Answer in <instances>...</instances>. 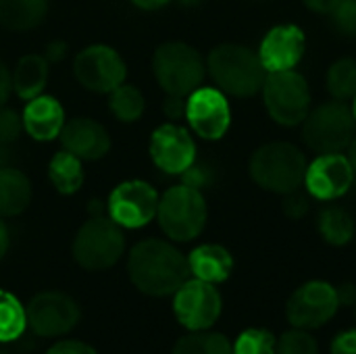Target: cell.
I'll return each mask as SVG.
<instances>
[{
    "label": "cell",
    "instance_id": "36",
    "mask_svg": "<svg viewBox=\"0 0 356 354\" xmlns=\"http://www.w3.org/2000/svg\"><path fill=\"white\" fill-rule=\"evenodd\" d=\"M46 354H98L92 346L83 344V342H75V340H67V342H58L54 344Z\"/></svg>",
    "mask_w": 356,
    "mask_h": 354
},
{
    "label": "cell",
    "instance_id": "37",
    "mask_svg": "<svg viewBox=\"0 0 356 354\" xmlns=\"http://www.w3.org/2000/svg\"><path fill=\"white\" fill-rule=\"evenodd\" d=\"M10 92H13V75L6 69V65L0 61V106H4V102L8 100Z\"/></svg>",
    "mask_w": 356,
    "mask_h": 354
},
{
    "label": "cell",
    "instance_id": "10",
    "mask_svg": "<svg viewBox=\"0 0 356 354\" xmlns=\"http://www.w3.org/2000/svg\"><path fill=\"white\" fill-rule=\"evenodd\" d=\"M73 71L77 81L98 94H111L125 81L127 67L121 54L104 44H94L83 48L73 63Z\"/></svg>",
    "mask_w": 356,
    "mask_h": 354
},
{
    "label": "cell",
    "instance_id": "5",
    "mask_svg": "<svg viewBox=\"0 0 356 354\" xmlns=\"http://www.w3.org/2000/svg\"><path fill=\"white\" fill-rule=\"evenodd\" d=\"M207 202L200 190L192 186H173L159 196L156 217L161 230L175 242L198 238L207 225Z\"/></svg>",
    "mask_w": 356,
    "mask_h": 354
},
{
    "label": "cell",
    "instance_id": "20",
    "mask_svg": "<svg viewBox=\"0 0 356 354\" xmlns=\"http://www.w3.org/2000/svg\"><path fill=\"white\" fill-rule=\"evenodd\" d=\"M190 275L209 284L225 282L234 271V257L227 248L219 244H202L194 248L188 257Z\"/></svg>",
    "mask_w": 356,
    "mask_h": 354
},
{
    "label": "cell",
    "instance_id": "46",
    "mask_svg": "<svg viewBox=\"0 0 356 354\" xmlns=\"http://www.w3.org/2000/svg\"><path fill=\"white\" fill-rule=\"evenodd\" d=\"M350 108H353V115H355V119H356V96L353 98V106H350Z\"/></svg>",
    "mask_w": 356,
    "mask_h": 354
},
{
    "label": "cell",
    "instance_id": "27",
    "mask_svg": "<svg viewBox=\"0 0 356 354\" xmlns=\"http://www.w3.org/2000/svg\"><path fill=\"white\" fill-rule=\"evenodd\" d=\"M108 106H111V113L123 121V123H131V121H138L144 113V96L142 92L136 88V86H129V83H121L119 88H115L111 94H108Z\"/></svg>",
    "mask_w": 356,
    "mask_h": 354
},
{
    "label": "cell",
    "instance_id": "18",
    "mask_svg": "<svg viewBox=\"0 0 356 354\" xmlns=\"http://www.w3.org/2000/svg\"><path fill=\"white\" fill-rule=\"evenodd\" d=\"M58 138L65 150H69L81 161H98L111 150V136L104 125L88 117H75L71 121H65Z\"/></svg>",
    "mask_w": 356,
    "mask_h": 354
},
{
    "label": "cell",
    "instance_id": "3",
    "mask_svg": "<svg viewBox=\"0 0 356 354\" xmlns=\"http://www.w3.org/2000/svg\"><path fill=\"white\" fill-rule=\"evenodd\" d=\"M307 159L305 154L288 142H269L261 146L250 159L252 179L269 192L290 194L296 192L305 182Z\"/></svg>",
    "mask_w": 356,
    "mask_h": 354
},
{
    "label": "cell",
    "instance_id": "2",
    "mask_svg": "<svg viewBox=\"0 0 356 354\" xmlns=\"http://www.w3.org/2000/svg\"><path fill=\"white\" fill-rule=\"evenodd\" d=\"M209 73L221 92L248 98L263 90L267 71L259 54L240 44H221L209 54Z\"/></svg>",
    "mask_w": 356,
    "mask_h": 354
},
{
    "label": "cell",
    "instance_id": "30",
    "mask_svg": "<svg viewBox=\"0 0 356 354\" xmlns=\"http://www.w3.org/2000/svg\"><path fill=\"white\" fill-rule=\"evenodd\" d=\"M277 340L269 330L250 328L234 342V354H275Z\"/></svg>",
    "mask_w": 356,
    "mask_h": 354
},
{
    "label": "cell",
    "instance_id": "14",
    "mask_svg": "<svg viewBox=\"0 0 356 354\" xmlns=\"http://www.w3.org/2000/svg\"><path fill=\"white\" fill-rule=\"evenodd\" d=\"M186 119L204 140H221L232 123V108L217 88H198L186 100Z\"/></svg>",
    "mask_w": 356,
    "mask_h": 354
},
{
    "label": "cell",
    "instance_id": "19",
    "mask_svg": "<svg viewBox=\"0 0 356 354\" xmlns=\"http://www.w3.org/2000/svg\"><path fill=\"white\" fill-rule=\"evenodd\" d=\"M23 129L40 142H48L60 136L63 125H65V111L60 102L52 96H35L27 100L23 108Z\"/></svg>",
    "mask_w": 356,
    "mask_h": 354
},
{
    "label": "cell",
    "instance_id": "39",
    "mask_svg": "<svg viewBox=\"0 0 356 354\" xmlns=\"http://www.w3.org/2000/svg\"><path fill=\"white\" fill-rule=\"evenodd\" d=\"M165 113H167L169 117H173V119L186 115V102H184V98H179V96H169V100L165 102Z\"/></svg>",
    "mask_w": 356,
    "mask_h": 354
},
{
    "label": "cell",
    "instance_id": "17",
    "mask_svg": "<svg viewBox=\"0 0 356 354\" xmlns=\"http://www.w3.org/2000/svg\"><path fill=\"white\" fill-rule=\"evenodd\" d=\"M305 46H307L305 31L298 25L292 23L275 25L273 29L267 31V35L261 42L259 48L261 65L265 67L267 73L294 69L305 54Z\"/></svg>",
    "mask_w": 356,
    "mask_h": 354
},
{
    "label": "cell",
    "instance_id": "1",
    "mask_svg": "<svg viewBox=\"0 0 356 354\" xmlns=\"http://www.w3.org/2000/svg\"><path fill=\"white\" fill-rule=\"evenodd\" d=\"M127 273L140 292L163 298L175 294L190 280V265L188 257H184L173 244L150 238L131 248Z\"/></svg>",
    "mask_w": 356,
    "mask_h": 354
},
{
    "label": "cell",
    "instance_id": "47",
    "mask_svg": "<svg viewBox=\"0 0 356 354\" xmlns=\"http://www.w3.org/2000/svg\"><path fill=\"white\" fill-rule=\"evenodd\" d=\"M355 315H356V303H355Z\"/></svg>",
    "mask_w": 356,
    "mask_h": 354
},
{
    "label": "cell",
    "instance_id": "21",
    "mask_svg": "<svg viewBox=\"0 0 356 354\" xmlns=\"http://www.w3.org/2000/svg\"><path fill=\"white\" fill-rule=\"evenodd\" d=\"M13 75V90L19 98L31 100L42 94L48 81V58L42 54H25L19 58Z\"/></svg>",
    "mask_w": 356,
    "mask_h": 354
},
{
    "label": "cell",
    "instance_id": "25",
    "mask_svg": "<svg viewBox=\"0 0 356 354\" xmlns=\"http://www.w3.org/2000/svg\"><path fill=\"white\" fill-rule=\"evenodd\" d=\"M173 354H234V344L217 332H190L173 346Z\"/></svg>",
    "mask_w": 356,
    "mask_h": 354
},
{
    "label": "cell",
    "instance_id": "9",
    "mask_svg": "<svg viewBox=\"0 0 356 354\" xmlns=\"http://www.w3.org/2000/svg\"><path fill=\"white\" fill-rule=\"evenodd\" d=\"M340 309L338 288L327 282L315 280L302 284L286 305V319L298 330H317L334 319Z\"/></svg>",
    "mask_w": 356,
    "mask_h": 354
},
{
    "label": "cell",
    "instance_id": "23",
    "mask_svg": "<svg viewBox=\"0 0 356 354\" xmlns=\"http://www.w3.org/2000/svg\"><path fill=\"white\" fill-rule=\"evenodd\" d=\"M48 0H0V23L13 31H27L42 23Z\"/></svg>",
    "mask_w": 356,
    "mask_h": 354
},
{
    "label": "cell",
    "instance_id": "43",
    "mask_svg": "<svg viewBox=\"0 0 356 354\" xmlns=\"http://www.w3.org/2000/svg\"><path fill=\"white\" fill-rule=\"evenodd\" d=\"M8 156H10V148H8V144H0V167H6Z\"/></svg>",
    "mask_w": 356,
    "mask_h": 354
},
{
    "label": "cell",
    "instance_id": "13",
    "mask_svg": "<svg viewBox=\"0 0 356 354\" xmlns=\"http://www.w3.org/2000/svg\"><path fill=\"white\" fill-rule=\"evenodd\" d=\"M27 325L42 338H54L71 332L79 321L77 303L63 292H42L25 309Z\"/></svg>",
    "mask_w": 356,
    "mask_h": 354
},
{
    "label": "cell",
    "instance_id": "44",
    "mask_svg": "<svg viewBox=\"0 0 356 354\" xmlns=\"http://www.w3.org/2000/svg\"><path fill=\"white\" fill-rule=\"evenodd\" d=\"M348 161H350V165H353L356 173V136L353 138V142L348 144Z\"/></svg>",
    "mask_w": 356,
    "mask_h": 354
},
{
    "label": "cell",
    "instance_id": "7",
    "mask_svg": "<svg viewBox=\"0 0 356 354\" xmlns=\"http://www.w3.org/2000/svg\"><path fill=\"white\" fill-rule=\"evenodd\" d=\"M355 127L353 108L346 106V102L332 100L323 102L315 111H309L302 121V140L311 150L319 154L340 152L353 142Z\"/></svg>",
    "mask_w": 356,
    "mask_h": 354
},
{
    "label": "cell",
    "instance_id": "33",
    "mask_svg": "<svg viewBox=\"0 0 356 354\" xmlns=\"http://www.w3.org/2000/svg\"><path fill=\"white\" fill-rule=\"evenodd\" d=\"M332 15H334L336 27L342 33L356 35V0H342Z\"/></svg>",
    "mask_w": 356,
    "mask_h": 354
},
{
    "label": "cell",
    "instance_id": "40",
    "mask_svg": "<svg viewBox=\"0 0 356 354\" xmlns=\"http://www.w3.org/2000/svg\"><path fill=\"white\" fill-rule=\"evenodd\" d=\"M65 52H67V46H65L63 42H52V44L48 46V56H46V58H50V61H60V58L65 56Z\"/></svg>",
    "mask_w": 356,
    "mask_h": 354
},
{
    "label": "cell",
    "instance_id": "42",
    "mask_svg": "<svg viewBox=\"0 0 356 354\" xmlns=\"http://www.w3.org/2000/svg\"><path fill=\"white\" fill-rule=\"evenodd\" d=\"M6 250H8V230L0 219V259L6 255Z\"/></svg>",
    "mask_w": 356,
    "mask_h": 354
},
{
    "label": "cell",
    "instance_id": "45",
    "mask_svg": "<svg viewBox=\"0 0 356 354\" xmlns=\"http://www.w3.org/2000/svg\"><path fill=\"white\" fill-rule=\"evenodd\" d=\"M179 2H181V4H188V6H190V4H198L200 0H179Z\"/></svg>",
    "mask_w": 356,
    "mask_h": 354
},
{
    "label": "cell",
    "instance_id": "24",
    "mask_svg": "<svg viewBox=\"0 0 356 354\" xmlns=\"http://www.w3.org/2000/svg\"><path fill=\"white\" fill-rule=\"evenodd\" d=\"M48 177L60 194H75L83 184L81 159H77L69 150L56 152L48 165Z\"/></svg>",
    "mask_w": 356,
    "mask_h": 354
},
{
    "label": "cell",
    "instance_id": "28",
    "mask_svg": "<svg viewBox=\"0 0 356 354\" xmlns=\"http://www.w3.org/2000/svg\"><path fill=\"white\" fill-rule=\"evenodd\" d=\"M27 328V315L23 305L6 290H0V342L17 340Z\"/></svg>",
    "mask_w": 356,
    "mask_h": 354
},
{
    "label": "cell",
    "instance_id": "31",
    "mask_svg": "<svg viewBox=\"0 0 356 354\" xmlns=\"http://www.w3.org/2000/svg\"><path fill=\"white\" fill-rule=\"evenodd\" d=\"M275 354H319V344L307 330L292 328L277 340Z\"/></svg>",
    "mask_w": 356,
    "mask_h": 354
},
{
    "label": "cell",
    "instance_id": "16",
    "mask_svg": "<svg viewBox=\"0 0 356 354\" xmlns=\"http://www.w3.org/2000/svg\"><path fill=\"white\" fill-rule=\"evenodd\" d=\"M150 156L161 171L184 175L196 161V144L188 129L175 123H165L156 127L150 138Z\"/></svg>",
    "mask_w": 356,
    "mask_h": 354
},
{
    "label": "cell",
    "instance_id": "15",
    "mask_svg": "<svg viewBox=\"0 0 356 354\" xmlns=\"http://www.w3.org/2000/svg\"><path fill=\"white\" fill-rule=\"evenodd\" d=\"M355 182V169L348 156L340 152L319 154L311 165H307L305 186L313 198L336 200L344 196Z\"/></svg>",
    "mask_w": 356,
    "mask_h": 354
},
{
    "label": "cell",
    "instance_id": "34",
    "mask_svg": "<svg viewBox=\"0 0 356 354\" xmlns=\"http://www.w3.org/2000/svg\"><path fill=\"white\" fill-rule=\"evenodd\" d=\"M284 211H286L288 217L300 219V217H305L307 211H309V200H307L302 194H298V192H290V194H286V198H284Z\"/></svg>",
    "mask_w": 356,
    "mask_h": 354
},
{
    "label": "cell",
    "instance_id": "29",
    "mask_svg": "<svg viewBox=\"0 0 356 354\" xmlns=\"http://www.w3.org/2000/svg\"><path fill=\"white\" fill-rule=\"evenodd\" d=\"M327 90L330 94L340 100H353L356 96V61L355 58H340L327 71Z\"/></svg>",
    "mask_w": 356,
    "mask_h": 354
},
{
    "label": "cell",
    "instance_id": "11",
    "mask_svg": "<svg viewBox=\"0 0 356 354\" xmlns=\"http://www.w3.org/2000/svg\"><path fill=\"white\" fill-rule=\"evenodd\" d=\"M223 300L215 284L202 280H188L173 294V311L177 321L190 332H202L221 317Z\"/></svg>",
    "mask_w": 356,
    "mask_h": 354
},
{
    "label": "cell",
    "instance_id": "26",
    "mask_svg": "<svg viewBox=\"0 0 356 354\" xmlns=\"http://www.w3.org/2000/svg\"><path fill=\"white\" fill-rule=\"evenodd\" d=\"M319 232L327 244L346 246L355 236V221L344 209L330 207L319 215Z\"/></svg>",
    "mask_w": 356,
    "mask_h": 354
},
{
    "label": "cell",
    "instance_id": "6",
    "mask_svg": "<svg viewBox=\"0 0 356 354\" xmlns=\"http://www.w3.org/2000/svg\"><path fill=\"white\" fill-rule=\"evenodd\" d=\"M123 250L125 238L121 227L104 215L88 219L73 240V259L88 271H104L113 267Z\"/></svg>",
    "mask_w": 356,
    "mask_h": 354
},
{
    "label": "cell",
    "instance_id": "32",
    "mask_svg": "<svg viewBox=\"0 0 356 354\" xmlns=\"http://www.w3.org/2000/svg\"><path fill=\"white\" fill-rule=\"evenodd\" d=\"M23 131V119L13 108L0 106V144H13Z\"/></svg>",
    "mask_w": 356,
    "mask_h": 354
},
{
    "label": "cell",
    "instance_id": "4",
    "mask_svg": "<svg viewBox=\"0 0 356 354\" xmlns=\"http://www.w3.org/2000/svg\"><path fill=\"white\" fill-rule=\"evenodd\" d=\"M152 71L167 96L188 98L204 79V61L196 48L184 42H167L156 48Z\"/></svg>",
    "mask_w": 356,
    "mask_h": 354
},
{
    "label": "cell",
    "instance_id": "8",
    "mask_svg": "<svg viewBox=\"0 0 356 354\" xmlns=\"http://www.w3.org/2000/svg\"><path fill=\"white\" fill-rule=\"evenodd\" d=\"M263 98L271 119L286 127L302 123L311 111L309 83L294 69L267 73L263 83Z\"/></svg>",
    "mask_w": 356,
    "mask_h": 354
},
{
    "label": "cell",
    "instance_id": "22",
    "mask_svg": "<svg viewBox=\"0 0 356 354\" xmlns=\"http://www.w3.org/2000/svg\"><path fill=\"white\" fill-rule=\"evenodd\" d=\"M31 200V184L19 171L0 167V217H15L27 209Z\"/></svg>",
    "mask_w": 356,
    "mask_h": 354
},
{
    "label": "cell",
    "instance_id": "38",
    "mask_svg": "<svg viewBox=\"0 0 356 354\" xmlns=\"http://www.w3.org/2000/svg\"><path fill=\"white\" fill-rule=\"evenodd\" d=\"M340 2H342V0H305V4H307L311 10L321 13V15H332V13L338 8Z\"/></svg>",
    "mask_w": 356,
    "mask_h": 354
},
{
    "label": "cell",
    "instance_id": "41",
    "mask_svg": "<svg viewBox=\"0 0 356 354\" xmlns=\"http://www.w3.org/2000/svg\"><path fill=\"white\" fill-rule=\"evenodd\" d=\"M138 8H144V10H156V8H163L165 4H169L171 0H131Z\"/></svg>",
    "mask_w": 356,
    "mask_h": 354
},
{
    "label": "cell",
    "instance_id": "35",
    "mask_svg": "<svg viewBox=\"0 0 356 354\" xmlns=\"http://www.w3.org/2000/svg\"><path fill=\"white\" fill-rule=\"evenodd\" d=\"M332 354H356V328L355 330H346L340 332L330 346Z\"/></svg>",
    "mask_w": 356,
    "mask_h": 354
},
{
    "label": "cell",
    "instance_id": "12",
    "mask_svg": "<svg viewBox=\"0 0 356 354\" xmlns=\"http://www.w3.org/2000/svg\"><path fill=\"white\" fill-rule=\"evenodd\" d=\"M159 209V194L156 190L142 182V179H129L119 184L106 202L108 217L119 227L138 230L148 225L156 217Z\"/></svg>",
    "mask_w": 356,
    "mask_h": 354
}]
</instances>
